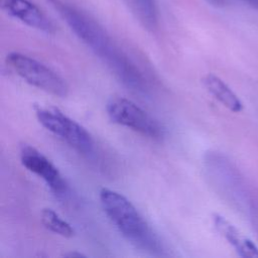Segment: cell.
Instances as JSON below:
<instances>
[{
  "label": "cell",
  "instance_id": "obj_1",
  "mask_svg": "<svg viewBox=\"0 0 258 258\" xmlns=\"http://www.w3.org/2000/svg\"><path fill=\"white\" fill-rule=\"evenodd\" d=\"M48 2L81 41L102 58L128 88L145 91L146 83L141 72L93 16L68 0Z\"/></svg>",
  "mask_w": 258,
  "mask_h": 258
},
{
  "label": "cell",
  "instance_id": "obj_2",
  "mask_svg": "<svg viewBox=\"0 0 258 258\" xmlns=\"http://www.w3.org/2000/svg\"><path fill=\"white\" fill-rule=\"evenodd\" d=\"M99 198L109 220L130 244L151 255L163 254L160 240L128 199L106 187L100 190Z\"/></svg>",
  "mask_w": 258,
  "mask_h": 258
},
{
  "label": "cell",
  "instance_id": "obj_3",
  "mask_svg": "<svg viewBox=\"0 0 258 258\" xmlns=\"http://www.w3.org/2000/svg\"><path fill=\"white\" fill-rule=\"evenodd\" d=\"M7 63L29 85L55 97L63 98L69 93V86L53 70L44 63L20 52H10Z\"/></svg>",
  "mask_w": 258,
  "mask_h": 258
},
{
  "label": "cell",
  "instance_id": "obj_4",
  "mask_svg": "<svg viewBox=\"0 0 258 258\" xmlns=\"http://www.w3.org/2000/svg\"><path fill=\"white\" fill-rule=\"evenodd\" d=\"M38 122L49 132L64 140L70 146L82 153H91L94 141L91 134L75 120L55 107H35Z\"/></svg>",
  "mask_w": 258,
  "mask_h": 258
},
{
  "label": "cell",
  "instance_id": "obj_5",
  "mask_svg": "<svg viewBox=\"0 0 258 258\" xmlns=\"http://www.w3.org/2000/svg\"><path fill=\"white\" fill-rule=\"evenodd\" d=\"M107 114L114 123L134 130L152 139H159L163 132L148 113L126 98H114L107 104Z\"/></svg>",
  "mask_w": 258,
  "mask_h": 258
},
{
  "label": "cell",
  "instance_id": "obj_6",
  "mask_svg": "<svg viewBox=\"0 0 258 258\" xmlns=\"http://www.w3.org/2000/svg\"><path fill=\"white\" fill-rule=\"evenodd\" d=\"M20 160L26 169L43 179L54 195L64 196L68 186L62 175L56 166L36 148L23 144L20 148Z\"/></svg>",
  "mask_w": 258,
  "mask_h": 258
},
{
  "label": "cell",
  "instance_id": "obj_7",
  "mask_svg": "<svg viewBox=\"0 0 258 258\" xmlns=\"http://www.w3.org/2000/svg\"><path fill=\"white\" fill-rule=\"evenodd\" d=\"M2 3L5 11L23 24L46 33L53 31L52 23L30 0H2Z\"/></svg>",
  "mask_w": 258,
  "mask_h": 258
},
{
  "label": "cell",
  "instance_id": "obj_8",
  "mask_svg": "<svg viewBox=\"0 0 258 258\" xmlns=\"http://www.w3.org/2000/svg\"><path fill=\"white\" fill-rule=\"evenodd\" d=\"M213 223L217 232L234 248L240 257L258 258V247L226 218L219 214H214Z\"/></svg>",
  "mask_w": 258,
  "mask_h": 258
},
{
  "label": "cell",
  "instance_id": "obj_9",
  "mask_svg": "<svg viewBox=\"0 0 258 258\" xmlns=\"http://www.w3.org/2000/svg\"><path fill=\"white\" fill-rule=\"evenodd\" d=\"M203 83L209 93L224 107L234 113L242 111L243 104L241 100L222 79L214 74H208L203 79Z\"/></svg>",
  "mask_w": 258,
  "mask_h": 258
},
{
  "label": "cell",
  "instance_id": "obj_10",
  "mask_svg": "<svg viewBox=\"0 0 258 258\" xmlns=\"http://www.w3.org/2000/svg\"><path fill=\"white\" fill-rule=\"evenodd\" d=\"M138 21L148 30L158 24V11L155 0H124Z\"/></svg>",
  "mask_w": 258,
  "mask_h": 258
},
{
  "label": "cell",
  "instance_id": "obj_11",
  "mask_svg": "<svg viewBox=\"0 0 258 258\" xmlns=\"http://www.w3.org/2000/svg\"><path fill=\"white\" fill-rule=\"evenodd\" d=\"M40 217L42 225L50 232L66 238H71L74 236L75 231L73 227L68 222L62 220L53 210L48 208L43 209Z\"/></svg>",
  "mask_w": 258,
  "mask_h": 258
},
{
  "label": "cell",
  "instance_id": "obj_12",
  "mask_svg": "<svg viewBox=\"0 0 258 258\" xmlns=\"http://www.w3.org/2000/svg\"><path fill=\"white\" fill-rule=\"evenodd\" d=\"M211 4L216 5V6H222L223 4H225L226 0H208Z\"/></svg>",
  "mask_w": 258,
  "mask_h": 258
},
{
  "label": "cell",
  "instance_id": "obj_13",
  "mask_svg": "<svg viewBox=\"0 0 258 258\" xmlns=\"http://www.w3.org/2000/svg\"><path fill=\"white\" fill-rule=\"evenodd\" d=\"M248 4H250L252 7H255L258 9V0H244Z\"/></svg>",
  "mask_w": 258,
  "mask_h": 258
},
{
  "label": "cell",
  "instance_id": "obj_14",
  "mask_svg": "<svg viewBox=\"0 0 258 258\" xmlns=\"http://www.w3.org/2000/svg\"><path fill=\"white\" fill-rule=\"evenodd\" d=\"M64 256H67V257H82V256H85V255H83L82 253H77V252H74V253H69V254H66Z\"/></svg>",
  "mask_w": 258,
  "mask_h": 258
}]
</instances>
